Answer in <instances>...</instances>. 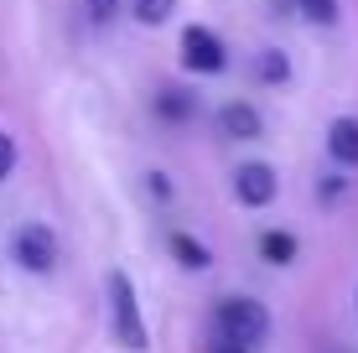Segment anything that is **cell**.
<instances>
[{"mask_svg":"<svg viewBox=\"0 0 358 353\" xmlns=\"http://www.w3.org/2000/svg\"><path fill=\"white\" fill-rule=\"evenodd\" d=\"M104 296H109V333L125 353H145L151 348V333H145L141 317V296H135V281L125 271H109L104 275Z\"/></svg>","mask_w":358,"mask_h":353,"instance_id":"cell-1","label":"cell"},{"mask_svg":"<svg viewBox=\"0 0 358 353\" xmlns=\"http://www.w3.org/2000/svg\"><path fill=\"white\" fill-rule=\"evenodd\" d=\"M213 322H218L213 333H224V338H234V343H244V348L265 343V333H270V312L255 296H224L218 312H213Z\"/></svg>","mask_w":358,"mask_h":353,"instance_id":"cell-2","label":"cell"},{"mask_svg":"<svg viewBox=\"0 0 358 353\" xmlns=\"http://www.w3.org/2000/svg\"><path fill=\"white\" fill-rule=\"evenodd\" d=\"M10 250H16V265L31 275H47L57 265V234L47 224H21L16 239H10Z\"/></svg>","mask_w":358,"mask_h":353,"instance_id":"cell-3","label":"cell"},{"mask_svg":"<svg viewBox=\"0 0 358 353\" xmlns=\"http://www.w3.org/2000/svg\"><path fill=\"white\" fill-rule=\"evenodd\" d=\"M182 68H192V73H224L229 68V52H224V42H218L208 27H187V31H182Z\"/></svg>","mask_w":358,"mask_h":353,"instance_id":"cell-4","label":"cell"},{"mask_svg":"<svg viewBox=\"0 0 358 353\" xmlns=\"http://www.w3.org/2000/svg\"><path fill=\"white\" fill-rule=\"evenodd\" d=\"M275 172H270L265 161H244L239 172H234V198L244 203V208H265L270 198H275Z\"/></svg>","mask_w":358,"mask_h":353,"instance_id":"cell-5","label":"cell"},{"mask_svg":"<svg viewBox=\"0 0 358 353\" xmlns=\"http://www.w3.org/2000/svg\"><path fill=\"white\" fill-rule=\"evenodd\" d=\"M218 125H224V136H234V141H260V109L255 104H244V99H234V104H224L218 109Z\"/></svg>","mask_w":358,"mask_h":353,"instance_id":"cell-6","label":"cell"},{"mask_svg":"<svg viewBox=\"0 0 358 353\" xmlns=\"http://www.w3.org/2000/svg\"><path fill=\"white\" fill-rule=\"evenodd\" d=\"M327 151H332V161H338V166H358V120H353V115L332 120Z\"/></svg>","mask_w":358,"mask_h":353,"instance_id":"cell-7","label":"cell"},{"mask_svg":"<svg viewBox=\"0 0 358 353\" xmlns=\"http://www.w3.org/2000/svg\"><path fill=\"white\" fill-rule=\"evenodd\" d=\"M171 254H177L187 271H208L213 265V254H208V245H197L192 234H171Z\"/></svg>","mask_w":358,"mask_h":353,"instance_id":"cell-8","label":"cell"},{"mask_svg":"<svg viewBox=\"0 0 358 353\" xmlns=\"http://www.w3.org/2000/svg\"><path fill=\"white\" fill-rule=\"evenodd\" d=\"M260 254H265L270 265H291L296 260V239L280 234V229H270V234H260Z\"/></svg>","mask_w":358,"mask_h":353,"instance_id":"cell-9","label":"cell"},{"mask_svg":"<svg viewBox=\"0 0 358 353\" xmlns=\"http://www.w3.org/2000/svg\"><path fill=\"white\" fill-rule=\"evenodd\" d=\"M255 68H260V78H265V83H286V78H291L286 52H275V47H265V52L255 57Z\"/></svg>","mask_w":358,"mask_h":353,"instance_id":"cell-10","label":"cell"},{"mask_svg":"<svg viewBox=\"0 0 358 353\" xmlns=\"http://www.w3.org/2000/svg\"><path fill=\"white\" fill-rule=\"evenodd\" d=\"M156 115H166V120H187L192 115V99L182 89H162L156 94Z\"/></svg>","mask_w":358,"mask_h":353,"instance_id":"cell-11","label":"cell"},{"mask_svg":"<svg viewBox=\"0 0 358 353\" xmlns=\"http://www.w3.org/2000/svg\"><path fill=\"white\" fill-rule=\"evenodd\" d=\"M171 10H177V0H135V21H145V27H162Z\"/></svg>","mask_w":358,"mask_h":353,"instance_id":"cell-12","label":"cell"},{"mask_svg":"<svg viewBox=\"0 0 358 353\" xmlns=\"http://www.w3.org/2000/svg\"><path fill=\"white\" fill-rule=\"evenodd\" d=\"M296 6H301V16L312 27H332L338 21V0H296Z\"/></svg>","mask_w":358,"mask_h":353,"instance_id":"cell-13","label":"cell"},{"mask_svg":"<svg viewBox=\"0 0 358 353\" xmlns=\"http://www.w3.org/2000/svg\"><path fill=\"white\" fill-rule=\"evenodd\" d=\"M10 166H16V141H10L6 130H0V182L10 177Z\"/></svg>","mask_w":358,"mask_h":353,"instance_id":"cell-14","label":"cell"},{"mask_svg":"<svg viewBox=\"0 0 358 353\" xmlns=\"http://www.w3.org/2000/svg\"><path fill=\"white\" fill-rule=\"evenodd\" d=\"M83 6H89V16H94V21H109V16L120 10V0H83Z\"/></svg>","mask_w":358,"mask_h":353,"instance_id":"cell-15","label":"cell"},{"mask_svg":"<svg viewBox=\"0 0 358 353\" xmlns=\"http://www.w3.org/2000/svg\"><path fill=\"white\" fill-rule=\"evenodd\" d=\"M208 353H250L244 343H234V338H224V333H213V343H208Z\"/></svg>","mask_w":358,"mask_h":353,"instance_id":"cell-16","label":"cell"},{"mask_svg":"<svg viewBox=\"0 0 358 353\" xmlns=\"http://www.w3.org/2000/svg\"><path fill=\"white\" fill-rule=\"evenodd\" d=\"M332 353H348V348H332Z\"/></svg>","mask_w":358,"mask_h":353,"instance_id":"cell-17","label":"cell"}]
</instances>
